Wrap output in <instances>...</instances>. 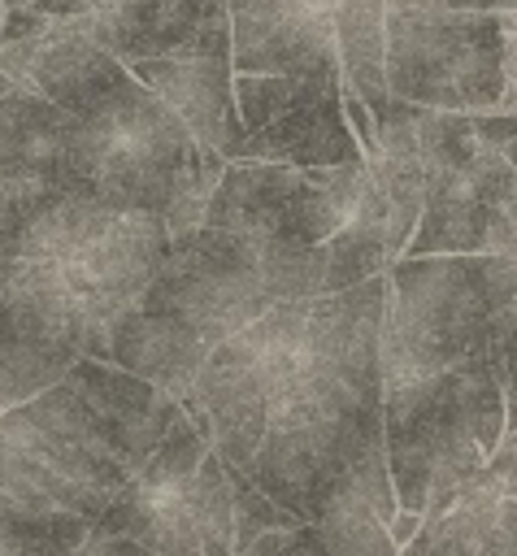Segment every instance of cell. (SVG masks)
<instances>
[{"label": "cell", "instance_id": "cell-1", "mask_svg": "<svg viewBox=\"0 0 517 556\" xmlns=\"http://www.w3.org/2000/svg\"><path fill=\"white\" fill-rule=\"evenodd\" d=\"M0 70L17 91L70 113L65 191L109 213H152L169 239L204 222L226 161L209 156L182 122L78 26L52 22L43 35L4 43Z\"/></svg>", "mask_w": 517, "mask_h": 556}, {"label": "cell", "instance_id": "cell-2", "mask_svg": "<svg viewBox=\"0 0 517 556\" xmlns=\"http://www.w3.org/2000/svg\"><path fill=\"white\" fill-rule=\"evenodd\" d=\"M504 443V400L487 356L382 387V447L400 513L443 517Z\"/></svg>", "mask_w": 517, "mask_h": 556}, {"label": "cell", "instance_id": "cell-3", "mask_svg": "<svg viewBox=\"0 0 517 556\" xmlns=\"http://www.w3.org/2000/svg\"><path fill=\"white\" fill-rule=\"evenodd\" d=\"M317 295H326L321 243L300 248L269 235L196 226L169 239V252L139 304L169 317L209 356L274 304Z\"/></svg>", "mask_w": 517, "mask_h": 556}, {"label": "cell", "instance_id": "cell-4", "mask_svg": "<svg viewBox=\"0 0 517 556\" xmlns=\"http://www.w3.org/2000/svg\"><path fill=\"white\" fill-rule=\"evenodd\" d=\"M126 482L130 465L109 421L70 382L0 413V508L96 526Z\"/></svg>", "mask_w": 517, "mask_h": 556}, {"label": "cell", "instance_id": "cell-5", "mask_svg": "<svg viewBox=\"0 0 517 556\" xmlns=\"http://www.w3.org/2000/svg\"><path fill=\"white\" fill-rule=\"evenodd\" d=\"M96 530L130 539L152 556H230V473L191 417L161 439L148 465L100 513Z\"/></svg>", "mask_w": 517, "mask_h": 556}, {"label": "cell", "instance_id": "cell-6", "mask_svg": "<svg viewBox=\"0 0 517 556\" xmlns=\"http://www.w3.org/2000/svg\"><path fill=\"white\" fill-rule=\"evenodd\" d=\"M308 304L313 300L274 304L252 326L217 343L196 374L182 408L230 469L252 460L269 408L308 369Z\"/></svg>", "mask_w": 517, "mask_h": 556}, {"label": "cell", "instance_id": "cell-7", "mask_svg": "<svg viewBox=\"0 0 517 556\" xmlns=\"http://www.w3.org/2000/svg\"><path fill=\"white\" fill-rule=\"evenodd\" d=\"M387 91L430 113H495L508 91L500 17L387 9Z\"/></svg>", "mask_w": 517, "mask_h": 556}, {"label": "cell", "instance_id": "cell-8", "mask_svg": "<svg viewBox=\"0 0 517 556\" xmlns=\"http://www.w3.org/2000/svg\"><path fill=\"white\" fill-rule=\"evenodd\" d=\"M165 252H169V230H165L161 217H152V213H122L91 243H83L70 256L52 261L61 287H65V295L74 304V313L83 317V326L91 334L87 356L96 352L104 326L139 304V295L156 278Z\"/></svg>", "mask_w": 517, "mask_h": 556}, {"label": "cell", "instance_id": "cell-9", "mask_svg": "<svg viewBox=\"0 0 517 556\" xmlns=\"http://www.w3.org/2000/svg\"><path fill=\"white\" fill-rule=\"evenodd\" d=\"M226 22L235 74H339V48L326 0H243L226 9Z\"/></svg>", "mask_w": 517, "mask_h": 556}, {"label": "cell", "instance_id": "cell-10", "mask_svg": "<svg viewBox=\"0 0 517 556\" xmlns=\"http://www.w3.org/2000/svg\"><path fill=\"white\" fill-rule=\"evenodd\" d=\"M178 122L182 130L217 161H239L243 152V122L235 109V70H230V35L213 39L187 56L161 61H130L126 65Z\"/></svg>", "mask_w": 517, "mask_h": 556}, {"label": "cell", "instance_id": "cell-11", "mask_svg": "<svg viewBox=\"0 0 517 556\" xmlns=\"http://www.w3.org/2000/svg\"><path fill=\"white\" fill-rule=\"evenodd\" d=\"M83 35L130 65L200 52L230 35V22L222 0H113L91 22H83Z\"/></svg>", "mask_w": 517, "mask_h": 556}, {"label": "cell", "instance_id": "cell-12", "mask_svg": "<svg viewBox=\"0 0 517 556\" xmlns=\"http://www.w3.org/2000/svg\"><path fill=\"white\" fill-rule=\"evenodd\" d=\"M239 161H265L287 169H330L365 161L343 117V78H308L287 113H278L265 130L243 135Z\"/></svg>", "mask_w": 517, "mask_h": 556}, {"label": "cell", "instance_id": "cell-13", "mask_svg": "<svg viewBox=\"0 0 517 556\" xmlns=\"http://www.w3.org/2000/svg\"><path fill=\"white\" fill-rule=\"evenodd\" d=\"M65 382L109 421V430L130 465V478L148 465V456L161 447V439L187 417V408L178 400H169L161 387H152L117 365L91 361V356H78L70 365Z\"/></svg>", "mask_w": 517, "mask_h": 556}, {"label": "cell", "instance_id": "cell-14", "mask_svg": "<svg viewBox=\"0 0 517 556\" xmlns=\"http://www.w3.org/2000/svg\"><path fill=\"white\" fill-rule=\"evenodd\" d=\"M330 30L339 48V78L343 91L356 96L374 126L391 117L387 91V0H326Z\"/></svg>", "mask_w": 517, "mask_h": 556}, {"label": "cell", "instance_id": "cell-15", "mask_svg": "<svg viewBox=\"0 0 517 556\" xmlns=\"http://www.w3.org/2000/svg\"><path fill=\"white\" fill-rule=\"evenodd\" d=\"M400 556H517V500L452 504L443 517L421 521Z\"/></svg>", "mask_w": 517, "mask_h": 556}, {"label": "cell", "instance_id": "cell-16", "mask_svg": "<svg viewBox=\"0 0 517 556\" xmlns=\"http://www.w3.org/2000/svg\"><path fill=\"white\" fill-rule=\"evenodd\" d=\"M491 287V326H487V365L504 400V439L517 434V261L487 256Z\"/></svg>", "mask_w": 517, "mask_h": 556}, {"label": "cell", "instance_id": "cell-17", "mask_svg": "<svg viewBox=\"0 0 517 556\" xmlns=\"http://www.w3.org/2000/svg\"><path fill=\"white\" fill-rule=\"evenodd\" d=\"M91 521L65 513L0 508V556H78Z\"/></svg>", "mask_w": 517, "mask_h": 556}, {"label": "cell", "instance_id": "cell-18", "mask_svg": "<svg viewBox=\"0 0 517 556\" xmlns=\"http://www.w3.org/2000/svg\"><path fill=\"white\" fill-rule=\"evenodd\" d=\"M387 9H439V13H517V0H387Z\"/></svg>", "mask_w": 517, "mask_h": 556}, {"label": "cell", "instance_id": "cell-19", "mask_svg": "<svg viewBox=\"0 0 517 556\" xmlns=\"http://www.w3.org/2000/svg\"><path fill=\"white\" fill-rule=\"evenodd\" d=\"M78 556H152V552H148V547H139V543H130V539L100 534V530L91 526V534H87V543L78 547Z\"/></svg>", "mask_w": 517, "mask_h": 556}, {"label": "cell", "instance_id": "cell-20", "mask_svg": "<svg viewBox=\"0 0 517 556\" xmlns=\"http://www.w3.org/2000/svg\"><path fill=\"white\" fill-rule=\"evenodd\" d=\"M417 530H421V517H417V513H395V517H391V526H387L391 547H395V552H400V547H408Z\"/></svg>", "mask_w": 517, "mask_h": 556}, {"label": "cell", "instance_id": "cell-21", "mask_svg": "<svg viewBox=\"0 0 517 556\" xmlns=\"http://www.w3.org/2000/svg\"><path fill=\"white\" fill-rule=\"evenodd\" d=\"M13 269V208L0 200V274Z\"/></svg>", "mask_w": 517, "mask_h": 556}, {"label": "cell", "instance_id": "cell-22", "mask_svg": "<svg viewBox=\"0 0 517 556\" xmlns=\"http://www.w3.org/2000/svg\"><path fill=\"white\" fill-rule=\"evenodd\" d=\"M4 96H17V87H13V83H9V74L0 70V100H4Z\"/></svg>", "mask_w": 517, "mask_h": 556}, {"label": "cell", "instance_id": "cell-23", "mask_svg": "<svg viewBox=\"0 0 517 556\" xmlns=\"http://www.w3.org/2000/svg\"><path fill=\"white\" fill-rule=\"evenodd\" d=\"M500 152H504V161H508V165H513V169H517V139H513V143H504V148H500Z\"/></svg>", "mask_w": 517, "mask_h": 556}, {"label": "cell", "instance_id": "cell-24", "mask_svg": "<svg viewBox=\"0 0 517 556\" xmlns=\"http://www.w3.org/2000/svg\"><path fill=\"white\" fill-rule=\"evenodd\" d=\"M13 269H17V265H13ZM13 269H4V274H0V295H4V287H9V278H13Z\"/></svg>", "mask_w": 517, "mask_h": 556}, {"label": "cell", "instance_id": "cell-25", "mask_svg": "<svg viewBox=\"0 0 517 556\" xmlns=\"http://www.w3.org/2000/svg\"><path fill=\"white\" fill-rule=\"evenodd\" d=\"M504 495H508V500H517V482H508V486H504Z\"/></svg>", "mask_w": 517, "mask_h": 556}, {"label": "cell", "instance_id": "cell-26", "mask_svg": "<svg viewBox=\"0 0 517 556\" xmlns=\"http://www.w3.org/2000/svg\"><path fill=\"white\" fill-rule=\"evenodd\" d=\"M504 443H508V447H513V452H517V434H508V439H504Z\"/></svg>", "mask_w": 517, "mask_h": 556}, {"label": "cell", "instance_id": "cell-27", "mask_svg": "<svg viewBox=\"0 0 517 556\" xmlns=\"http://www.w3.org/2000/svg\"><path fill=\"white\" fill-rule=\"evenodd\" d=\"M230 4H243V0H222V9H230Z\"/></svg>", "mask_w": 517, "mask_h": 556}, {"label": "cell", "instance_id": "cell-28", "mask_svg": "<svg viewBox=\"0 0 517 556\" xmlns=\"http://www.w3.org/2000/svg\"><path fill=\"white\" fill-rule=\"evenodd\" d=\"M4 9H9V0H0V13H4Z\"/></svg>", "mask_w": 517, "mask_h": 556}, {"label": "cell", "instance_id": "cell-29", "mask_svg": "<svg viewBox=\"0 0 517 556\" xmlns=\"http://www.w3.org/2000/svg\"><path fill=\"white\" fill-rule=\"evenodd\" d=\"M13 4H22V0H9V9H13Z\"/></svg>", "mask_w": 517, "mask_h": 556}, {"label": "cell", "instance_id": "cell-30", "mask_svg": "<svg viewBox=\"0 0 517 556\" xmlns=\"http://www.w3.org/2000/svg\"><path fill=\"white\" fill-rule=\"evenodd\" d=\"M0 17H4V13H0Z\"/></svg>", "mask_w": 517, "mask_h": 556}, {"label": "cell", "instance_id": "cell-31", "mask_svg": "<svg viewBox=\"0 0 517 556\" xmlns=\"http://www.w3.org/2000/svg\"><path fill=\"white\" fill-rule=\"evenodd\" d=\"M109 4H113V0H109Z\"/></svg>", "mask_w": 517, "mask_h": 556}]
</instances>
